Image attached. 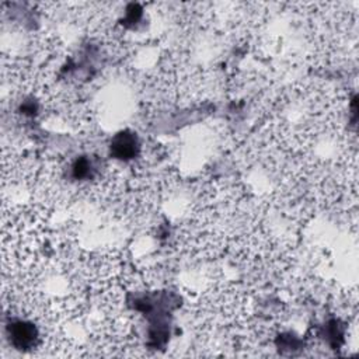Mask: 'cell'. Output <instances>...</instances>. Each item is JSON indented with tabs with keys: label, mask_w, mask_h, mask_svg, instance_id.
I'll list each match as a JSON object with an SVG mask.
<instances>
[{
	"label": "cell",
	"mask_w": 359,
	"mask_h": 359,
	"mask_svg": "<svg viewBox=\"0 0 359 359\" xmlns=\"http://www.w3.org/2000/svg\"><path fill=\"white\" fill-rule=\"evenodd\" d=\"M140 144L133 133L121 132L111 142V153L121 160H133L139 153Z\"/></svg>",
	"instance_id": "6da1fadb"
}]
</instances>
